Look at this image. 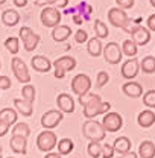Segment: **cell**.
I'll return each instance as SVG.
<instances>
[{"label": "cell", "instance_id": "obj_39", "mask_svg": "<svg viewBox=\"0 0 155 158\" xmlns=\"http://www.w3.org/2000/svg\"><path fill=\"white\" fill-rule=\"evenodd\" d=\"M117 6L122 8V9H131L136 3V0H116Z\"/></svg>", "mask_w": 155, "mask_h": 158}, {"label": "cell", "instance_id": "obj_5", "mask_svg": "<svg viewBox=\"0 0 155 158\" xmlns=\"http://www.w3.org/2000/svg\"><path fill=\"white\" fill-rule=\"evenodd\" d=\"M41 24L44 27H55L61 23V12L58 8H52V6H44L41 11Z\"/></svg>", "mask_w": 155, "mask_h": 158}, {"label": "cell", "instance_id": "obj_21", "mask_svg": "<svg viewBox=\"0 0 155 158\" xmlns=\"http://www.w3.org/2000/svg\"><path fill=\"white\" fill-rule=\"evenodd\" d=\"M116 154L119 155H125L128 152H131V148H132V141L128 137H119L114 140V144H113Z\"/></svg>", "mask_w": 155, "mask_h": 158}, {"label": "cell", "instance_id": "obj_2", "mask_svg": "<svg viewBox=\"0 0 155 158\" xmlns=\"http://www.w3.org/2000/svg\"><path fill=\"white\" fill-rule=\"evenodd\" d=\"M82 134L84 137H87L90 141H102L105 138V128L102 123H99L93 118H88L84 125H82Z\"/></svg>", "mask_w": 155, "mask_h": 158}, {"label": "cell", "instance_id": "obj_22", "mask_svg": "<svg viewBox=\"0 0 155 158\" xmlns=\"http://www.w3.org/2000/svg\"><path fill=\"white\" fill-rule=\"evenodd\" d=\"M2 21L5 26L8 27H14L17 26L20 21V14L15 11V9H6L3 14H2Z\"/></svg>", "mask_w": 155, "mask_h": 158}, {"label": "cell", "instance_id": "obj_18", "mask_svg": "<svg viewBox=\"0 0 155 158\" xmlns=\"http://www.w3.org/2000/svg\"><path fill=\"white\" fill-rule=\"evenodd\" d=\"M70 35H72L70 26L58 24V26H55L52 29V38H53V41H57V43H64L65 40L70 38Z\"/></svg>", "mask_w": 155, "mask_h": 158}, {"label": "cell", "instance_id": "obj_6", "mask_svg": "<svg viewBox=\"0 0 155 158\" xmlns=\"http://www.w3.org/2000/svg\"><path fill=\"white\" fill-rule=\"evenodd\" d=\"M11 69H12V73L20 84H29L31 82V73H29V69H27L24 61L14 56L11 61Z\"/></svg>", "mask_w": 155, "mask_h": 158}, {"label": "cell", "instance_id": "obj_35", "mask_svg": "<svg viewBox=\"0 0 155 158\" xmlns=\"http://www.w3.org/2000/svg\"><path fill=\"white\" fill-rule=\"evenodd\" d=\"M143 103L151 110L155 108V90H149L143 94Z\"/></svg>", "mask_w": 155, "mask_h": 158}, {"label": "cell", "instance_id": "obj_11", "mask_svg": "<svg viewBox=\"0 0 155 158\" xmlns=\"http://www.w3.org/2000/svg\"><path fill=\"white\" fill-rule=\"evenodd\" d=\"M126 32L131 34V38L134 40L137 46H146L151 41V32L145 26H134L131 29H125Z\"/></svg>", "mask_w": 155, "mask_h": 158}, {"label": "cell", "instance_id": "obj_50", "mask_svg": "<svg viewBox=\"0 0 155 158\" xmlns=\"http://www.w3.org/2000/svg\"><path fill=\"white\" fill-rule=\"evenodd\" d=\"M149 3L152 5V8H155V0H149Z\"/></svg>", "mask_w": 155, "mask_h": 158}, {"label": "cell", "instance_id": "obj_19", "mask_svg": "<svg viewBox=\"0 0 155 158\" xmlns=\"http://www.w3.org/2000/svg\"><path fill=\"white\" fill-rule=\"evenodd\" d=\"M137 123H138V126H141V128H151L155 123V113L151 108H149V110H145V111H141V113H138Z\"/></svg>", "mask_w": 155, "mask_h": 158}, {"label": "cell", "instance_id": "obj_42", "mask_svg": "<svg viewBox=\"0 0 155 158\" xmlns=\"http://www.w3.org/2000/svg\"><path fill=\"white\" fill-rule=\"evenodd\" d=\"M9 128H11V125H8V123H5V122L0 120V137L6 135L9 132Z\"/></svg>", "mask_w": 155, "mask_h": 158}, {"label": "cell", "instance_id": "obj_46", "mask_svg": "<svg viewBox=\"0 0 155 158\" xmlns=\"http://www.w3.org/2000/svg\"><path fill=\"white\" fill-rule=\"evenodd\" d=\"M14 5L17 8H24L27 5V0H14Z\"/></svg>", "mask_w": 155, "mask_h": 158}, {"label": "cell", "instance_id": "obj_26", "mask_svg": "<svg viewBox=\"0 0 155 158\" xmlns=\"http://www.w3.org/2000/svg\"><path fill=\"white\" fill-rule=\"evenodd\" d=\"M87 50H88V53L93 56V58H96L99 56L102 52H103V46H102V43H100V38H90L88 40V44H87Z\"/></svg>", "mask_w": 155, "mask_h": 158}, {"label": "cell", "instance_id": "obj_44", "mask_svg": "<svg viewBox=\"0 0 155 158\" xmlns=\"http://www.w3.org/2000/svg\"><path fill=\"white\" fill-rule=\"evenodd\" d=\"M57 0H35V6H50V5H55Z\"/></svg>", "mask_w": 155, "mask_h": 158}, {"label": "cell", "instance_id": "obj_28", "mask_svg": "<svg viewBox=\"0 0 155 158\" xmlns=\"http://www.w3.org/2000/svg\"><path fill=\"white\" fill-rule=\"evenodd\" d=\"M137 46L136 43H134V40H125L123 41V44H122V52H123V55L125 56H129V58H134L137 55Z\"/></svg>", "mask_w": 155, "mask_h": 158}, {"label": "cell", "instance_id": "obj_49", "mask_svg": "<svg viewBox=\"0 0 155 158\" xmlns=\"http://www.w3.org/2000/svg\"><path fill=\"white\" fill-rule=\"evenodd\" d=\"M82 21H84V20L81 19V17H75V23H78V24H81Z\"/></svg>", "mask_w": 155, "mask_h": 158}, {"label": "cell", "instance_id": "obj_37", "mask_svg": "<svg viewBox=\"0 0 155 158\" xmlns=\"http://www.w3.org/2000/svg\"><path fill=\"white\" fill-rule=\"evenodd\" d=\"M108 81H110V75H108L107 72H99V73H97L96 85L99 87V88H102L103 85H107V84H108Z\"/></svg>", "mask_w": 155, "mask_h": 158}, {"label": "cell", "instance_id": "obj_17", "mask_svg": "<svg viewBox=\"0 0 155 158\" xmlns=\"http://www.w3.org/2000/svg\"><path fill=\"white\" fill-rule=\"evenodd\" d=\"M122 91L125 93V96L132 98V99H137V98H140V96H143V87H141L138 82H134V81H129V82L123 84Z\"/></svg>", "mask_w": 155, "mask_h": 158}, {"label": "cell", "instance_id": "obj_36", "mask_svg": "<svg viewBox=\"0 0 155 158\" xmlns=\"http://www.w3.org/2000/svg\"><path fill=\"white\" fill-rule=\"evenodd\" d=\"M116 151L113 148V144H102V158H114Z\"/></svg>", "mask_w": 155, "mask_h": 158}, {"label": "cell", "instance_id": "obj_43", "mask_svg": "<svg viewBox=\"0 0 155 158\" xmlns=\"http://www.w3.org/2000/svg\"><path fill=\"white\" fill-rule=\"evenodd\" d=\"M146 21H148V29L152 31V32H155V14H151Z\"/></svg>", "mask_w": 155, "mask_h": 158}, {"label": "cell", "instance_id": "obj_7", "mask_svg": "<svg viewBox=\"0 0 155 158\" xmlns=\"http://www.w3.org/2000/svg\"><path fill=\"white\" fill-rule=\"evenodd\" d=\"M103 58L105 61L108 62V64H113V65H116L119 64L122 58H123V52H122V47L114 43V41H111V43H108L107 46H103Z\"/></svg>", "mask_w": 155, "mask_h": 158}, {"label": "cell", "instance_id": "obj_20", "mask_svg": "<svg viewBox=\"0 0 155 158\" xmlns=\"http://www.w3.org/2000/svg\"><path fill=\"white\" fill-rule=\"evenodd\" d=\"M14 108L17 110V113L24 116V117H31L34 113V106L31 102H27L26 99H14Z\"/></svg>", "mask_w": 155, "mask_h": 158}, {"label": "cell", "instance_id": "obj_4", "mask_svg": "<svg viewBox=\"0 0 155 158\" xmlns=\"http://www.w3.org/2000/svg\"><path fill=\"white\" fill-rule=\"evenodd\" d=\"M58 144V138L57 134L50 129H46L43 132H40L37 137V148L41 152H52V149Z\"/></svg>", "mask_w": 155, "mask_h": 158}, {"label": "cell", "instance_id": "obj_13", "mask_svg": "<svg viewBox=\"0 0 155 158\" xmlns=\"http://www.w3.org/2000/svg\"><path fill=\"white\" fill-rule=\"evenodd\" d=\"M138 72H140V62H138V59L136 56L129 58L126 62H123V65H122V76L125 79H128V81L136 78L138 75Z\"/></svg>", "mask_w": 155, "mask_h": 158}, {"label": "cell", "instance_id": "obj_27", "mask_svg": "<svg viewBox=\"0 0 155 158\" xmlns=\"http://www.w3.org/2000/svg\"><path fill=\"white\" fill-rule=\"evenodd\" d=\"M75 149V143L72 138H62L58 141V152L61 155H69Z\"/></svg>", "mask_w": 155, "mask_h": 158}, {"label": "cell", "instance_id": "obj_54", "mask_svg": "<svg viewBox=\"0 0 155 158\" xmlns=\"http://www.w3.org/2000/svg\"><path fill=\"white\" fill-rule=\"evenodd\" d=\"M8 158H14V157H8Z\"/></svg>", "mask_w": 155, "mask_h": 158}, {"label": "cell", "instance_id": "obj_8", "mask_svg": "<svg viewBox=\"0 0 155 158\" xmlns=\"http://www.w3.org/2000/svg\"><path fill=\"white\" fill-rule=\"evenodd\" d=\"M108 20L114 27H120V29H126V26L129 23V17H128L126 11L122 8H111L108 11Z\"/></svg>", "mask_w": 155, "mask_h": 158}, {"label": "cell", "instance_id": "obj_53", "mask_svg": "<svg viewBox=\"0 0 155 158\" xmlns=\"http://www.w3.org/2000/svg\"><path fill=\"white\" fill-rule=\"evenodd\" d=\"M0 70H2V62H0Z\"/></svg>", "mask_w": 155, "mask_h": 158}, {"label": "cell", "instance_id": "obj_31", "mask_svg": "<svg viewBox=\"0 0 155 158\" xmlns=\"http://www.w3.org/2000/svg\"><path fill=\"white\" fill-rule=\"evenodd\" d=\"M94 34H96L97 38H100V40L108 38L110 31H108L107 24H105L102 20H94Z\"/></svg>", "mask_w": 155, "mask_h": 158}, {"label": "cell", "instance_id": "obj_29", "mask_svg": "<svg viewBox=\"0 0 155 158\" xmlns=\"http://www.w3.org/2000/svg\"><path fill=\"white\" fill-rule=\"evenodd\" d=\"M12 135H23V137H29L31 135V128L27 123H23V122H17L15 125H12V129H11Z\"/></svg>", "mask_w": 155, "mask_h": 158}, {"label": "cell", "instance_id": "obj_52", "mask_svg": "<svg viewBox=\"0 0 155 158\" xmlns=\"http://www.w3.org/2000/svg\"><path fill=\"white\" fill-rule=\"evenodd\" d=\"M5 2H6V0H0V5H3V3H5Z\"/></svg>", "mask_w": 155, "mask_h": 158}, {"label": "cell", "instance_id": "obj_15", "mask_svg": "<svg viewBox=\"0 0 155 158\" xmlns=\"http://www.w3.org/2000/svg\"><path fill=\"white\" fill-rule=\"evenodd\" d=\"M57 105L58 110L62 113H73L75 111V99L72 98L69 93H61L57 98Z\"/></svg>", "mask_w": 155, "mask_h": 158}, {"label": "cell", "instance_id": "obj_25", "mask_svg": "<svg viewBox=\"0 0 155 158\" xmlns=\"http://www.w3.org/2000/svg\"><path fill=\"white\" fill-rule=\"evenodd\" d=\"M53 65H58L61 69H64L65 72H72L76 69V59L73 56H61L57 61H53Z\"/></svg>", "mask_w": 155, "mask_h": 158}, {"label": "cell", "instance_id": "obj_9", "mask_svg": "<svg viewBox=\"0 0 155 158\" xmlns=\"http://www.w3.org/2000/svg\"><path fill=\"white\" fill-rule=\"evenodd\" d=\"M91 88V79L88 78L87 75L84 73H79L75 78L72 79V91L78 94V96H82L85 93H88Z\"/></svg>", "mask_w": 155, "mask_h": 158}, {"label": "cell", "instance_id": "obj_14", "mask_svg": "<svg viewBox=\"0 0 155 158\" xmlns=\"http://www.w3.org/2000/svg\"><path fill=\"white\" fill-rule=\"evenodd\" d=\"M31 64H32V69H34L35 72H38V73H47V72H50L52 67H53V62L49 58L43 56V55L34 56L32 61H31Z\"/></svg>", "mask_w": 155, "mask_h": 158}, {"label": "cell", "instance_id": "obj_33", "mask_svg": "<svg viewBox=\"0 0 155 158\" xmlns=\"http://www.w3.org/2000/svg\"><path fill=\"white\" fill-rule=\"evenodd\" d=\"M21 98L26 99L31 103H34V100H35V87L31 85V84H24V87L21 88Z\"/></svg>", "mask_w": 155, "mask_h": 158}, {"label": "cell", "instance_id": "obj_34", "mask_svg": "<svg viewBox=\"0 0 155 158\" xmlns=\"http://www.w3.org/2000/svg\"><path fill=\"white\" fill-rule=\"evenodd\" d=\"M87 151H88V155H90L91 158L102 157V144H100L99 141H90Z\"/></svg>", "mask_w": 155, "mask_h": 158}, {"label": "cell", "instance_id": "obj_24", "mask_svg": "<svg viewBox=\"0 0 155 158\" xmlns=\"http://www.w3.org/2000/svg\"><path fill=\"white\" fill-rule=\"evenodd\" d=\"M17 118H19L17 110H14V108H3V110H0V120L2 122H5V123L12 126V125L17 123Z\"/></svg>", "mask_w": 155, "mask_h": 158}, {"label": "cell", "instance_id": "obj_48", "mask_svg": "<svg viewBox=\"0 0 155 158\" xmlns=\"http://www.w3.org/2000/svg\"><path fill=\"white\" fill-rule=\"evenodd\" d=\"M44 158H61V154H55V152H49V154H46V157Z\"/></svg>", "mask_w": 155, "mask_h": 158}, {"label": "cell", "instance_id": "obj_40", "mask_svg": "<svg viewBox=\"0 0 155 158\" xmlns=\"http://www.w3.org/2000/svg\"><path fill=\"white\" fill-rule=\"evenodd\" d=\"M11 85H12V82L8 76H3V75L0 76V90H9Z\"/></svg>", "mask_w": 155, "mask_h": 158}, {"label": "cell", "instance_id": "obj_47", "mask_svg": "<svg viewBox=\"0 0 155 158\" xmlns=\"http://www.w3.org/2000/svg\"><path fill=\"white\" fill-rule=\"evenodd\" d=\"M117 158H138V154H134V152H128L125 155H119Z\"/></svg>", "mask_w": 155, "mask_h": 158}, {"label": "cell", "instance_id": "obj_10", "mask_svg": "<svg viewBox=\"0 0 155 158\" xmlns=\"http://www.w3.org/2000/svg\"><path fill=\"white\" fill-rule=\"evenodd\" d=\"M62 111L59 110H50V111H46L43 116H41V126L44 129H53L57 128L59 123L62 122Z\"/></svg>", "mask_w": 155, "mask_h": 158}, {"label": "cell", "instance_id": "obj_12", "mask_svg": "<svg viewBox=\"0 0 155 158\" xmlns=\"http://www.w3.org/2000/svg\"><path fill=\"white\" fill-rule=\"evenodd\" d=\"M102 125L105 128V131L108 132H116L119 129H122L123 126V118L119 113H107L105 117L102 118Z\"/></svg>", "mask_w": 155, "mask_h": 158}, {"label": "cell", "instance_id": "obj_16", "mask_svg": "<svg viewBox=\"0 0 155 158\" xmlns=\"http://www.w3.org/2000/svg\"><path fill=\"white\" fill-rule=\"evenodd\" d=\"M9 146L11 151L15 154H21V155L27 154V138L23 135H12L9 140Z\"/></svg>", "mask_w": 155, "mask_h": 158}, {"label": "cell", "instance_id": "obj_38", "mask_svg": "<svg viewBox=\"0 0 155 158\" xmlns=\"http://www.w3.org/2000/svg\"><path fill=\"white\" fill-rule=\"evenodd\" d=\"M75 41L78 44H84L85 41H88V32L84 31V29H79L75 32Z\"/></svg>", "mask_w": 155, "mask_h": 158}, {"label": "cell", "instance_id": "obj_3", "mask_svg": "<svg viewBox=\"0 0 155 158\" xmlns=\"http://www.w3.org/2000/svg\"><path fill=\"white\" fill-rule=\"evenodd\" d=\"M19 37H20V40L23 41L24 50H27V52H34V50L38 47L40 40H41L38 34H35V32H34L31 27H27V26H23V27L20 29Z\"/></svg>", "mask_w": 155, "mask_h": 158}, {"label": "cell", "instance_id": "obj_32", "mask_svg": "<svg viewBox=\"0 0 155 158\" xmlns=\"http://www.w3.org/2000/svg\"><path fill=\"white\" fill-rule=\"evenodd\" d=\"M5 47L9 53L12 55H17L20 50V38L17 37H9V38L5 40Z\"/></svg>", "mask_w": 155, "mask_h": 158}, {"label": "cell", "instance_id": "obj_30", "mask_svg": "<svg viewBox=\"0 0 155 158\" xmlns=\"http://www.w3.org/2000/svg\"><path fill=\"white\" fill-rule=\"evenodd\" d=\"M140 70H143V73H155V56H145L140 62Z\"/></svg>", "mask_w": 155, "mask_h": 158}, {"label": "cell", "instance_id": "obj_51", "mask_svg": "<svg viewBox=\"0 0 155 158\" xmlns=\"http://www.w3.org/2000/svg\"><path fill=\"white\" fill-rule=\"evenodd\" d=\"M0 158H3V151H2V146H0Z\"/></svg>", "mask_w": 155, "mask_h": 158}, {"label": "cell", "instance_id": "obj_45", "mask_svg": "<svg viewBox=\"0 0 155 158\" xmlns=\"http://www.w3.org/2000/svg\"><path fill=\"white\" fill-rule=\"evenodd\" d=\"M67 3H69V0H57V2H55V8H58V9L65 8V6H67Z\"/></svg>", "mask_w": 155, "mask_h": 158}, {"label": "cell", "instance_id": "obj_23", "mask_svg": "<svg viewBox=\"0 0 155 158\" xmlns=\"http://www.w3.org/2000/svg\"><path fill=\"white\" fill-rule=\"evenodd\" d=\"M138 157L140 158H155V144L152 141L146 140L138 146Z\"/></svg>", "mask_w": 155, "mask_h": 158}, {"label": "cell", "instance_id": "obj_41", "mask_svg": "<svg viewBox=\"0 0 155 158\" xmlns=\"http://www.w3.org/2000/svg\"><path fill=\"white\" fill-rule=\"evenodd\" d=\"M65 70L64 69H61V67H58V65H53V75H55V78L57 79H62L64 76H65Z\"/></svg>", "mask_w": 155, "mask_h": 158}, {"label": "cell", "instance_id": "obj_1", "mask_svg": "<svg viewBox=\"0 0 155 158\" xmlns=\"http://www.w3.org/2000/svg\"><path fill=\"white\" fill-rule=\"evenodd\" d=\"M79 103L84 106V117L93 118L100 114H107L111 110V103L110 102H102V99L99 94L94 93H85L82 96H79Z\"/></svg>", "mask_w": 155, "mask_h": 158}]
</instances>
